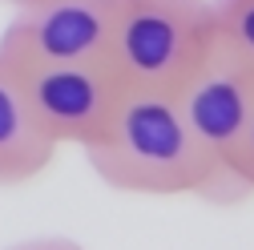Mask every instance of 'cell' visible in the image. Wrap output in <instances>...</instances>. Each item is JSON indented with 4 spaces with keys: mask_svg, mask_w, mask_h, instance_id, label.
Instances as JSON below:
<instances>
[{
    "mask_svg": "<svg viewBox=\"0 0 254 250\" xmlns=\"http://www.w3.org/2000/svg\"><path fill=\"white\" fill-rule=\"evenodd\" d=\"M85 158L109 190L178 198H210V166L170 89L125 85L105 129L85 145Z\"/></svg>",
    "mask_w": 254,
    "mask_h": 250,
    "instance_id": "1",
    "label": "cell"
},
{
    "mask_svg": "<svg viewBox=\"0 0 254 250\" xmlns=\"http://www.w3.org/2000/svg\"><path fill=\"white\" fill-rule=\"evenodd\" d=\"M178 109L190 125L194 141L206 153L210 166V206H238L250 198V186L242 182L238 153L246 137V121L254 105V69H246L238 57H230L218 41L210 53L190 69L174 89Z\"/></svg>",
    "mask_w": 254,
    "mask_h": 250,
    "instance_id": "2",
    "label": "cell"
},
{
    "mask_svg": "<svg viewBox=\"0 0 254 250\" xmlns=\"http://www.w3.org/2000/svg\"><path fill=\"white\" fill-rule=\"evenodd\" d=\"M210 45V0H121L109 61L125 85L174 89Z\"/></svg>",
    "mask_w": 254,
    "mask_h": 250,
    "instance_id": "3",
    "label": "cell"
},
{
    "mask_svg": "<svg viewBox=\"0 0 254 250\" xmlns=\"http://www.w3.org/2000/svg\"><path fill=\"white\" fill-rule=\"evenodd\" d=\"M4 61V57H0ZM20 93L41 133L61 149H85L105 129V121L125 89L113 61H57V65H12Z\"/></svg>",
    "mask_w": 254,
    "mask_h": 250,
    "instance_id": "4",
    "label": "cell"
},
{
    "mask_svg": "<svg viewBox=\"0 0 254 250\" xmlns=\"http://www.w3.org/2000/svg\"><path fill=\"white\" fill-rule=\"evenodd\" d=\"M121 0H33L0 33L8 65H57V61H109Z\"/></svg>",
    "mask_w": 254,
    "mask_h": 250,
    "instance_id": "5",
    "label": "cell"
},
{
    "mask_svg": "<svg viewBox=\"0 0 254 250\" xmlns=\"http://www.w3.org/2000/svg\"><path fill=\"white\" fill-rule=\"evenodd\" d=\"M53 158H57V145L33 121V109L20 93L12 65L0 61V186L37 182Z\"/></svg>",
    "mask_w": 254,
    "mask_h": 250,
    "instance_id": "6",
    "label": "cell"
},
{
    "mask_svg": "<svg viewBox=\"0 0 254 250\" xmlns=\"http://www.w3.org/2000/svg\"><path fill=\"white\" fill-rule=\"evenodd\" d=\"M214 41L254 69V0H210Z\"/></svg>",
    "mask_w": 254,
    "mask_h": 250,
    "instance_id": "7",
    "label": "cell"
},
{
    "mask_svg": "<svg viewBox=\"0 0 254 250\" xmlns=\"http://www.w3.org/2000/svg\"><path fill=\"white\" fill-rule=\"evenodd\" d=\"M4 250H85L77 238H65V234H49V238H24V242H12Z\"/></svg>",
    "mask_w": 254,
    "mask_h": 250,
    "instance_id": "8",
    "label": "cell"
},
{
    "mask_svg": "<svg viewBox=\"0 0 254 250\" xmlns=\"http://www.w3.org/2000/svg\"><path fill=\"white\" fill-rule=\"evenodd\" d=\"M238 170H242V182L250 186V194H254V105H250V121H246L242 153H238Z\"/></svg>",
    "mask_w": 254,
    "mask_h": 250,
    "instance_id": "9",
    "label": "cell"
},
{
    "mask_svg": "<svg viewBox=\"0 0 254 250\" xmlns=\"http://www.w3.org/2000/svg\"><path fill=\"white\" fill-rule=\"evenodd\" d=\"M0 4H12V8H20V4H33V0H0Z\"/></svg>",
    "mask_w": 254,
    "mask_h": 250,
    "instance_id": "10",
    "label": "cell"
}]
</instances>
